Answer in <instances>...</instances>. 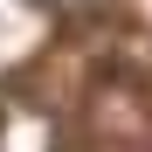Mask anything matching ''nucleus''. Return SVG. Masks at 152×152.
Masks as SVG:
<instances>
[]
</instances>
